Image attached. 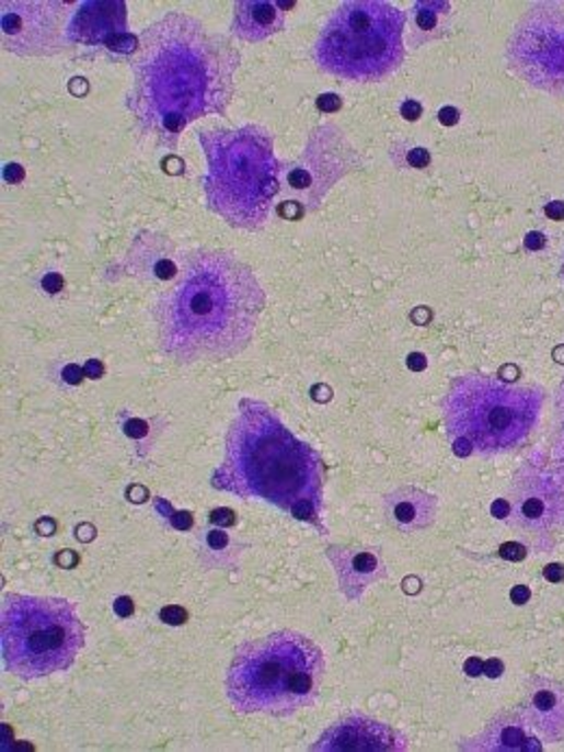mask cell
<instances>
[{"mask_svg": "<svg viewBox=\"0 0 564 752\" xmlns=\"http://www.w3.org/2000/svg\"><path fill=\"white\" fill-rule=\"evenodd\" d=\"M211 520L220 522L225 526H230V524H234V513L230 509H218V511L211 513Z\"/></svg>", "mask_w": 564, "mask_h": 752, "instance_id": "25", "label": "cell"}, {"mask_svg": "<svg viewBox=\"0 0 564 752\" xmlns=\"http://www.w3.org/2000/svg\"><path fill=\"white\" fill-rule=\"evenodd\" d=\"M22 168L20 166H15V163H11V166H7V170H4V176H7V181H11V183H18L20 179H22Z\"/></svg>", "mask_w": 564, "mask_h": 752, "instance_id": "28", "label": "cell"}, {"mask_svg": "<svg viewBox=\"0 0 564 752\" xmlns=\"http://www.w3.org/2000/svg\"><path fill=\"white\" fill-rule=\"evenodd\" d=\"M387 517L404 533H413L433 524L437 515V499L415 488H402L387 497Z\"/></svg>", "mask_w": 564, "mask_h": 752, "instance_id": "16", "label": "cell"}, {"mask_svg": "<svg viewBox=\"0 0 564 752\" xmlns=\"http://www.w3.org/2000/svg\"><path fill=\"white\" fill-rule=\"evenodd\" d=\"M322 676V650L300 633L280 630L234 652L226 692L239 711L289 716L313 703Z\"/></svg>", "mask_w": 564, "mask_h": 752, "instance_id": "4", "label": "cell"}, {"mask_svg": "<svg viewBox=\"0 0 564 752\" xmlns=\"http://www.w3.org/2000/svg\"><path fill=\"white\" fill-rule=\"evenodd\" d=\"M526 720L502 716L493 720L486 731L475 740L482 751H539V744L526 733Z\"/></svg>", "mask_w": 564, "mask_h": 752, "instance_id": "18", "label": "cell"}, {"mask_svg": "<svg viewBox=\"0 0 564 752\" xmlns=\"http://www.w3.org/2000/svg\"><path fill=\"white\" fill-rule=\"evenodd\" d=\"M161 618H163V623H168V625H183L185 618H187V614H185L181 607H168V609L161 612Z\"/></svg>", "mask_w": 564, "mask_h": 752, "instance_id": "21", "label": "cell"}, {"mask_svg": "<svg viewBox=\"0 0 564 752\" xmlns=\"http://www.w3.org/2000/svg\"><path fill=\"white\" fill-rule=\"evenodd\" d=\"M113 607H115V614H117L119 618H126V616H130V614H133V601H130V599H126V596L117 599Z\"/></svg>", "mask_w": 564, "mask_h": 752, "instance_id": "24", "label": "cell"}, {"mask_svg": "<svg viewBox=\"0 0 564 752\" xmlns=\"http://www.w3.org/2000/svg\"><path fill=\"white\" fill-rule=\"evenodd\" d=\"M209 170L203 179L209 207L241 229H258L278 194L274 137L256 125L198 133Z\"/></svg>", "mask_w": 564, "mask_h": 752, "instance_id": "5", "label": "cell"}, {"mask_svg": "<svg viewBox=\"0 0 564 752\" xmlns=\"http://www.w3.org/2000/svg\"><path fill=\"white\" fill-rule=\"evenodd\" d=\"M545 577L550 579V581H561V579H564V568L563 566H550L548 570H545Z\"/></svg>", "mask_w": 564, "mask_h": 752, "instance_id": "29", "label": "cell"}, {"mask_svg": "<svg viewBox=\"0 0 564 752\" xmlns=\"http://www.w3.org/2000/svg\"><path fill=\"white\" fill-rule=\"evenodd\" d=\"M61 2H2V42L18 55H53L68 42Z\"/></svg>", "mask_w": 564, "mask_h": 752, "instance_id": "11", "label": "cell"}, {"mask_svg": "<svg viewBox=\"0 0 564 752\" xmlns=\"http://www.w3.org/2000/svg\"><path fill=\"white\" fill-rule=\"evenodd\" d=\"M526 244H528V249H541V247L545 244V240H543L541 233H530L528 240H526Z\"/></svg>", "mask_w": 564, "mask_h": 752, "instance_id": "30", "label": "cell"}, {"mask_svg": "<svg viewBox=\"0 0 564 752\" xmlns=\"http://www.w3.org/2000/svg\"><path fill=\"white\" fill-rule=\"evenodd\" d=\"M561 276H563V281H564V252H563V263H561Z\"/></svg>", "mask_w": 564, "mask_h": 752, "instance_id": "35", "label": "cell"}, {"mask_svg": "<svg viewBox=\"0 0 564 752\" xmlns=\"http://www.w3.org/2000/svg\"><path fill=\"white\" fill-rule=\"evenodd\" d=\"M331 559L337 568L338 583L347 599H358L365 588L384 577V568L376 552L331 548Z\"/></svg>", "mask_w": 564, "mask_h": 752, "instance_id": "15", "label": "cell"}, {"mask_svg": "<svg viewBox=\"0 0 564 752\" xmlns=\"http://www.w3.org/2000/svg\"><path fill=\"white\" fill-rule=\"evenodd\" d=\"M417 7L424 9V11H417V26L424 31L433 29L437 24V15H439V11H433V9H437V2H424Z\"/></svg>", "mask_w": 564, "mask_h": 752, "instance_id": "20", "label": "cell"}, {"mask_svg": "<svg viewBox=\"0 0 564 752\" xmlns=\"http://www.w3.org/2000/svg\"><path fill=\"white\" fill-rule=\"evenodd\" d=\"M61 285H64V281H61V276L59 274H48L46 278H44V287L48 289V292H59L61 289Z\"/></svg>", "mask_w": 564, "mask_h": 752, "instance_id": "26", "label": "cell"}, {"mask_svg": "<svg viewBox=\"0 0 564 752\" xmlns=\"http://www.w3.org/2000/svg\"><path fill=\"white\" fill-rule=\"evenodd\" d=\"M239 53L203 22L168 13L141 35L133 61L128 107L146 133L174 144L203 116H222L234 92Z\"/></svg>", "mask_w": 564, "mask_h": 752, "instance_id": "1", "label": "cell"}, {"mask_svg": "<svg viewBox=\"0 0 564 752\" xmlns=\"http://www.w3.org/2000/svg\"><path fill=\"white\" fill-rule=\"evenodd\" d=\"M318 107H320L322 112H335V110L341 107V101H338V96H335V94H326V96H320Z\"/></svg>", "mask_w": 564, "mask_h": 752, "instance_id": "23", "label": "cell"}, {"mask_svg": "<svg viewBox=\"0 0 564 752\" xmlns=\"http://www.w3.org/2000/svg\"><path fill=\"white\" fill-rule=\"evenodd\" d=\"M85 371H88V373H92L94 378H96V375H101V373H103V366H101V364H94V362H90Z\"/></svg>", "mask_w": 564, "mask_h": 752, "instance_id": "33", "label": "cell"}, {"mask_svg": "<svg viewBox=\"0 0 564 752\" xmlns=\"http://www.w3.org/2000/svg\"><path fill=\"white\" fill-rule=\"evenodd\" d=\"M556 455L564 462V380L556 394Z\"/></svg>", "mask_w": 564, "mask_h": 752, "instance_id": "19", "label": "cell"}, {"mask_svg": "<svg viewBox=\"0 0 564 752\" xmlns=\"http://www.w3.org/2000/svg\"><path fill=\"white\" fill-rule=\"evenodd\" d=\"M548 212H550V214H552V216H554V218H563L564 205H561V203H559V209H554V205H552V207H550V209H548Z\"/></svg>", "mask_w": 564, "mask_h": 752, "instance_id": "34", "label": "cell"}, {"mask_svg": "<svg viewBox=\"0 0 564 752\" xmlns=\"http://www.w3.org/2000/svg\"><path fill=\"white\" fill-rule=\"evenodd\" d=\"M508 61L528 83L564 94L563 4H539L523 15L508 44Z\"/></svg>", "mask_w": 564, "mask_h": 752, "instance_id": "9", "label": "cell"}, {"mask_svg": "<svg viewBox=\"0 0 564 752\" xmlns=\"http://www.w3.org/2000/svg\"><path fill=\"white\" fill-rule=\"evenodd\" d=\"M510 522L526 535L548 537L564 528V466L528 462L513 479Z\"/></svg>", "mask_w": 564, "mask_h": 752, "instance_id": "10", "label": "cell"}, {"mask_svg": "<svg viewBox=\"0 0 564 752\" xmlns=\"http://www.w3.org/2000/svg\"><path fill=\"white\" fill-rule=\"evenodd\" d=\"M528 596H530V592H528L526 588H517V590L513 592V599H515L519 605H521V603H526V599H528Z\"/></svg>", "mask_w": 564, "mask_h": 752, "instance_id": "31", "label": "cell"}, {"mask_svg": "<svg viewBox=\"0 0 564 752\" xmlns=\"http://www.w3.org/2000/svg\"><path fill=\"white\" fill-rule=\"evenodd\" d=\"M402 114H404V118H411V121H415V118L422 114V107H419L417 103L408 101V103L402 107Z\"/></svg>", "mask_w": 564, "mask_h": 752, "instance_id": "27", "label": "cell"}, {"mask_svg": "<svg viewBox=\"0 0 564 752\" xmlns=\"http://www.w3.org/2000/svg\"><path fill=\"white\" fill-rule=\"evenodd\" d=\"M214 488L263 499L315 522L324 488L322 457L267 405L243 400L226 435L225 464L214 475Z\"/></svg>", "mask_w": 564, "mask_h": 752, "instance_id": "3", "label": "cell"}, {"mask_svg": "<svg viewBox=\"0 0 564 752\" xmlns=\"http://www.w3.org/2000/svg\"><path fill=\"white\" fill-rule=\"evenodd\" d=\"M523 720L543 740L556 744L564 738V685L534 676L523 696Z\"/></svg>", "mask_w": 564, "mask_h": 752, "instance_id": "12", "label": "cell"}, {"mask_svg": "<svg viewBox=\"0 0 564 752\" xmlns=\"http://www.w3.org/2000/svg\"><path fill=\"white\" fill-rule=\"evenodd\" d=\"M263 303L245 263L228 252H194L157 305L161 349L181 364L232 357L248 346Z\"/></svg>", "mask_w": 564, "mask_h": 752, "instance_id": "2", "label": "cell"}, {"mask_svg": "<svg viewBox=\"0 0 564 752\" xmlns=\"http://www.w3.org/2000/svg\"><path fill=\"white\" fill-rule=\"evenodd\" d=\"M225 544H226L225 533H218V535H216V533H214V535H211V546H225Z\"/></svg>", "mask_w": 564, "mask_h": 752, "instance_id": "32", "label": "cell"}, {"mask_svg": "<svg viewBox=\"0 0 564 752\" xmlns=\"http://www.w3.org/2000/svg\"><path fill=\"white\" fill-rule=\"evenodd\" d=\"M408 161H411V166H415V168H426L428 161H430V157H428V152H426L424 148H415V150L411 152Z\"/></svg>", "mask_w": 564, "mask_h": 752, "instance_id": "22", "label": "cell"}, {"mask_svg": "<svg viewBox=\"0 0 564 752\" xmlns=\"http://www.w3.org/2000/svg\"><path fill=\"white\" fill-rule=\"evenodd\" d=\"M406 15L380 0H349L324 24L315 59L326 70L349 81H380L404 57Z\"/></svg>", "mask_w": 564, "mask_h": 752, "instance_id": "7", "label": "cell"}, {"mask_svg": "<svg viewBox=\"0 0 564 752\" xmlns=\"http://www.w3.org/2000/svg\"><path fill=\"white\" fill-rule=\"evenodd\" d=\"M444 411L458 453L495 455L528 440L539 420L541 394L491 376H460L451 385Z\"/></svg>", "mask_w": 564, "mask_h": 752, "instance_id": "6", "label": "cell"}, {"mask_svg": "<svg viewBox=\"0 0 564 752\" xmlns=\"http://www.w3.org/2000/svg\"><path fill=\"white\" fill-rule=\"evenodd\" d=\"M393 733L378 722L352 720L337 725L324 736L322 749L326 751H387L393 744Z\"/></svg>", "mask_w": 564, "mask_h": 752, "instance_id": "17", "label": "cell"}, {"mask_svg": "<svg viewBox=\"0 0 564 752\" xmlns=\"http://www.w3.org/2000/svg\"><path fill=\"white\" fill-rule=\"evenodd\" d=\"M0 635L4 665L22 679L70 668L83 648V625L61 599L4 596Z\"/></svg>", "mask_w": 564, "mask_h": 752, "instance_id": "8", "label": "cell"}, {"mask_svg": "<svg viewBox=\"0 0 564 752\" xmlns=\"http://www.w3.org/2000/svg\"><path fill=\"white\" fill-rule=\"evenodd\" d=\"M124 2H83L68 24V42L113 44L115 37L124 35Z\"/></svg>", "mask_w": 564, "mask_h": 752, "instance_id": "13", "label": "cell"}, {"mask_svg": "<svg viewBox=\"0 0 564 752\" xmlns=\"http://www.w3.org/2000/svg\"><path fill=\"white\" fill-rule=\"evenodd\" d=\"M285 4L267 0H241L234 4L232 33L245 42H261L285 29Z\"/></svg>", "mask_w": 564, "mask_h": 752, "instance_id": "14", "label": "cell"}]
</instances>
